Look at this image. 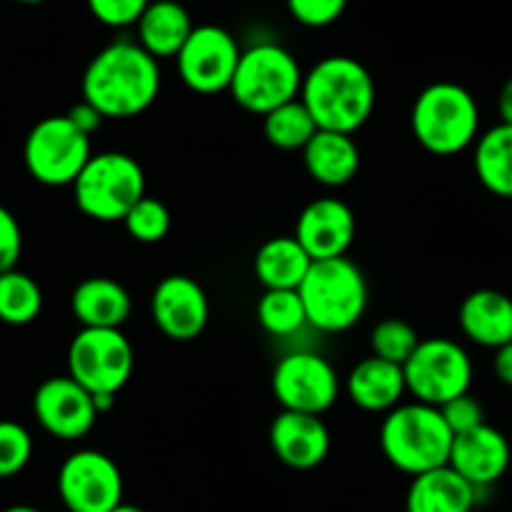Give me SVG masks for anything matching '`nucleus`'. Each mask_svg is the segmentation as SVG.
Returning <instances> with one entry per match:
<instances>
[{
	"label": "nucleus",
	"instance_id": "nucleus-36",
	"mask_svg": "<svg viewBox=\"0 0 512 512\" xmlns=\"http://www.w3.org/2000/svg\"><path fill=\"white\" fill-rule=\"evenodd\" d=\"M23 254V231L16 214L0 204V274L18 267Z\"/></svg>",
	"mask_w": 512,
	"mask_h": 512
},
{
	"label": "nucleus",
	"instance_id": "nucleus-2",
	"mask_svg": "<svg viewBox=\"0 0 512 512\" xmlns=\"http://www.w3.org/2000/svg\"><path fill=\"white\" fill-rule=\"evenodd\" d=\"M304 106L322 131L357 134L377 106V83L362 61L352 56H327L302 78Z\"/></svg>",
	"mask_w": 512,
	"mask_h": 512
},
{
	"label": "nucleus",
	"instance_id": "nucleus-23",
	"mask_svg": "<svg viewBox=\"0 0 512 512\" xmlns=\"http://www.w3.org/2000/svg\"><path fill=\"white\" fill-rule=\"evenodd\" d=\"M136 43L156 61L176 58L194 31L191 13L181 0H151L136 21Z\"/></svg>",
	"mask_w": 512,
	"mask_h": 512
},
{
	"label": "nucleus",
	"instance_id": "nucleus-26",
	"mask_svg": "<svg viewBox=\"0 0 512 512\" xmlns=\"http://www.w3.org/2000/svg\"><path fill=\"white\" fill-rule=\"evenodd\" d=\"M472 166L482 189L500 199H512V123H495L477 136Z\"/></svg>",
	"mask_w": 512,
	"mask_h": 512
},
{
	"label": "nucleus",
	"instance_id": "nucleus-3",
	"mask_svg": "<svg viewBox=\"0 0 512 512\" xmlns=\"http://www.w3.org/2000/svg\"><path fill=\"white\" fill-rule=\"evenodd\" d=\"M452 430L440 407L425 402H402L384 415L379 447L384 460L405 475H422L450 462Z\"/></svg>",
	"mask_w": 512,
	"mask_h": 512
},
{
	"label": "nucleus",
	"instance_id": "nucleus-29",
	"mask_svg": "<svg viewBox=\"0 0 512 512\" xmlns=\"http://www.w3.org/2000/svg\"><path fill=\"white\" fill-rule=\"evenodd\" d=\"M256 322L272 337L302 332L307 327V312L297 289H264L256 302Z\"/></svg>",
	"mask_w": 512,
	"mask_h": 512
},
{
	"label": "nucleus",
	"instance_id": "nucleus-16",
	"mask_svg": "<svg viewBox=\"0 0 512 512\" xmlns=\"http://www.w3.org/2000/svg\"><path fill=\"white\" fill-rule=\"evenodd\" d=\"M294 236L312 256V262L347 256L357 236V216L337 196H322V199L309 201L297 216Z\"/></svg>",
	"mask_w": 512,
	"mask_h": 512
},
{
	"label": "nucleus",
	"instance_id": "nucleus-18",
	"mask_svg": "<svg viewBox=\"0 0 512 512\" xmlns=\"http://www.w3.org/2000/svg\"><path fill=\"white\" fill-rule=\"evenodd\" d=\"M269 445L282 465L292 470H314L327 460L332 435L319 415L282 410L269 427Z\"/></svg>",
	"mask_w": 512,
	"mask_h": 512
},
{
	"label": "nucleus",
	"instance_id": "nucleus-35",
	"mask_svg": "<svg viewBox=\"0 0 512 512\" xmlns=\"http://www.w3.org/2000/svg\"><path fill=\"white\" fill-rule=\"evenodd\" d=\"M440 412H442V417H445L447 427L452 430V435L475 430V427H480L482 422H485V410H482L480 400H477V397H472L470 392H465V395L445 402V405L440 407Z\"/></svg>",
	"mask_w": 512,
	"mask_h": 512
},
{
	"label": "nucleus",
	"instance_id": "nucleus-37",
	"mask_svg": "<svg viewBox=\"0 0 512 512\" xmlns=\"http://www.w3.org/2000/svg\"><path fill=\"white\" fill-rule=\"evenodd\" d=\"M68 118H71L73 126L78 128V131H83L86 136H93L101 128V123L106 121V118L101 116V111H98L96 106H91V103L86 101V98H81L78 103H73L71 108H68L66 113Z\"/></svg>",
	"mask_w": 512,
	"mask_h": 512
},
{
	"label": "nucleus",
	"instance_id": "nucleus-42",
	"mask_svg": "<svg viewBox=\"0 0 512 512\" xmlns=\"http://www.w3.org/2000/svg\"><path fill=\"white\" fill-rule=\"evenodd\" d=\"M13 3H21V6H41L46 0H13Z\"/></svg>",
	"mask_w": 512,
	"mask_h": 512
},
{
	"label": "nucleus",
	"instance_id": "nucleus-24",
	"mask_svg": "<svg viewBox=\"0 0 512 512\" xmlns=\"http://www.w3.org/2000/svg\"><path fill=\"white\" fill-rule=\"evenodd\" d=\"M477 487L450 465L415 475L405 497V512H472L477 505Z\"/></svg>",
	"mask_w": 512,
	"mask_h": 512
},
{
	"label": "nucleus",
	"instance_id": "nucleus-39",
	"mask_svg": "<svg viewBox=\"0 0 512 512\" xmlns=\"http://www.w3.org/2000/svg\"><path fill=\"white\" fill-rule=\"evenodd\" d=\"M497 116L502 123H512V76L502 83L497 93Z\"/></svg>",
	"mask_w": 512,
	"mask_h": 512
},
{
	"label": "nucleus",
	"instance_id": "nucleus-12",
	"mask_svg": "<svg viewBox=\"0 0 512 512\" xmlns=\"http://www.w3.org/2000/svg\"><path fill=\"white\" fill-rule=\"evenodd\" d=\"M239 56L241 46L226 28L204 23L194 26L174 61L186 88L201 96H214L229 91Z\"/></svg>",
	"mask_w": 512,
	"mask_h": 512
},
{
	"label": "nucleus",
	"instance_id": "nucleus-17",
	"mask_svg": "<svg viewBox=\"0 0 512 512\" xmlns=\"http://www.w3.org/2000/svg\"><path fill=\"white\" fill-rule=\"evenodd\" d=\"M512 462V447L497 427L482 422L475 430L455 435L447 465L465 477L472 487H492L507 472Z\"/></svg>",
	"mask_w": 512,
	"mask_h": 512
},
{
	"label": "nucleus",
	"instance_id": "nucleus-38",
	"mask_svg": "<svg viewBox=\"0 0 512 512\" xmlns=\"http://www.w3.org/2000/svg\"><path fill=\"white\" fill-rule=\"evenodd\" d=\"M492 372H495L497 382H502L505 387H512V342L502 344L495 349V357H492Z\"/></svg>",
	"mask_w": 512,
	"mask_h": 512
},
{
	"label": "nucleus",
	"instance_id": "nucleus-25",
	"mask_svg": "<svg viewBox=\"0 0 512 512\" xmlns=\"http://www.w3.org/2000/svg\"><path fill=\"white\" fill-rule=\"evenodd\" d=\"M312 267V256L297 236H272L254 256V277L264 289H299Z\"/></svg>",
	"mask_w": 512,
	"mask_h": 512
},
{
	"label": "nucleus",
	"instance_id": "nucleus-1",
	"mask_svg": "<svg viewBox=\"0 0 512 512\" xmlns=\"http://www.w3.org/2000/svg\"><path fill=\"white\" fill-rule=\"evenodd\" d=\"M81 91L103 118H136L159 98L161 66L139 43L121 38L91 58L83 73Z\"/></svg>",
	"mask_w": 512,
	"mask_h": 512
},
{
	"label": "nucleus",
	"instance_id": "nucleus-22",
	"mask_svg": "<svg viewBox=\"0 0 512 512\" xmlns=\"http://www.w3.org/2000/svg\"><path fill=\"white\" fill-rule=\"evenodd\" d=\"M131 294L111 277H88L73 289L71 312L81 327L121 329L131 317Z\"/></svg>",
	"mask_w": 512,
	"mask_h": 512
},
{
	"label": "nucleus",
	"instance_id": "nucleus-7",
	"mask_svg": "<svg viewBox=\"0 0 512 512\" xmlns=\"http://www.w3.org/2000/svg\"><path fill=\"white\" fill-rule=\"evenodd\" d=\"M146 196V174L134 156L123 151H101L88 159L73 181V199L88 219L113 224Z\"/></svg>",
	"mask_w": 512,
	"mask_h": 512
},
{
	"label": "nucleus",
	"instance_id": "nucleus-40",
	"mask_svg": "<svg viewBox=\"0 0 512 512\" xmlns=\"http://www.w3.org/2000/svg\"><path fill=\"white\" fill-rule=\"evenodd\" d=\"M108 512H146V510L139 505H131V502H121V505H116L113 510H108Z\"/></svg>",
	"mask_w": 512,
	"mask_h": 512
},
{
	"label": "nucleus",
	"instance_id": "nucleus-13",
	"mask_svg": "<svg viewBox=\"0 0 512 512\" xmlns=\"http://www.w3.org/2000/svg\"><path fill=\"white\" fill-rule=\"evenodd\" d=\"M58 495L68 512H108L123 502V475L113 457L76 450L58 470Z\"/></svg>",
	"mask_w": 512,
	"mask_h": 512
},
{
	"label": "nucleus",
	"instance_id": "nucleus-28",
	"mask_svg": "<svg viewBox=\"0 0 512 512\" xmlns=\"http://www.w3.org/2000/svg\"><path fill=\"white\" fill-rule=\"evenodd\" d=\"M43 312V289L21 269L0 274V322L26 327Z\"/></svg>",
	"mask_w": 512,
	"mask_h": 512
},
{
	"label": "nucleus",
	"instance_id": "nucleus-4",
	"mask_svg": "<svg viewBox=\"0 0 512 512\" xmlns=\"http://www.w3.org/2000/svg\"><path fill=\"white\" fill-rule=\"evenodd\" d=\"M412 136L435 156H457L480 136V106L465 86L437 81L422 88L412 103Z\"/></svg>",
	"mask_w": 512,
	"mask_h": 512
},
{
	"label": "nucleus",
	"instance_id": "nucleus-32",
	"mask_svg": "<svg viewBox=\"0 0 512 512\" xmlns=\"http://www.w3.org/2000/svg\"><path fill=\"white\" fill-rule=\"evenodd\" d=\"M33 457V437L21 422L0 420V477L18 475Z\"/></svg>",
	"mask_w": 512,
	"mask_h": 512
},
{
	"label": "nucleus",
	"instance_id": "nucleus-11",
	"mask_svg": "<svg viewBox=\"0 0 512 512\" xmlns=\"http://www.w3.org/2000/svg\"><path fill=\"white\" fill-rule=\"evenodd\" d=\"M339 392L337 369L322 354L297 349L274 364L272 395L282 410L322 417L339 400Z\"/></svg>",
	"mask_w": 512,
	"mask_h": 512
},
{
	"label": "nucleus",
	"instance_id": "nucleus-34",
	"mask_svg": "<svg viewBox=\"0 0 512 512\" xmlns=\"http://www.w3.org/2000/svg\"><path fill=\"white\" fill-rule=\"evenodd\" d=\"M151 0H86L88 11L108 28L136 26Z\"/></svg>",
	"mask_w": 512,
	"mask_h": 512
},
{
	"label": "nucleus",
	"instance_id": "nucleus-41",
	"mask_svg": "<svg viewBox=\"0 0 512 512\" xmlns=\"http://www.w3.org/2000/svg\"><path fill=\"white\" fill-rule=\"evenodd\" d=\"M3 512H41V510L33 505H11V507H6Z\"/></svg>",
	"mask_w": 512,
	"mask_h": 512
},
{
	"label": "nucleus",
	"instance_id": "nucleus-21",
	"mask_svg": "<svg viewBox=\"0 0 512 512\" xmlns=\"http://www.w3.org/2000/svg\"><path fill=\"white\" fill-rule=\"evenodd\" d=\"M302 161L309 179L327 189H339L359 174L362 154H359V146L352 134L319 128L312 141L302 149Z\"/></svg>",
	"mask_w": 512,
	"mask_h": 512
},
{
	"label": "nucleus",
	"instance_id": "nucleus-20",
	"mask_svg": "<svg viewBox=\"0 0 512 512\" xmlns=\"http://www.w3.org/2000/svg\"><path fill=\"white\" fill-rule=\"evenodd\" d=\"M457 324L477 347H502L512 342V297L497 289H475L462 299Z\"/></svg>",
	"mask_w": 512,
	"mask_h": 512
},
{
	"label": "nucleus",
	"instance_id": "nucleus-14",
	"mask_svg": "<svg viewBox=\"0 0 512 512\" xmlns=\"http://www.w3.org/2000/svg\"><path fill=\"white\" fill-rule=\"evenodd\" d=\"M33 415L51 437L63 442L83 440L96 427L98 415L93 395L71 374L48 377L33 392Z\"/></svg>",
	"mask_w": 512,
	"mask_h": 512
},
{
	"label": "nucleus",
	"instance_id": "nucleus-43",
	"mask_svg": "<svg viewBox=\"0 0 512 512\" xmlns=\"http://www.w3.org/2000/svg\"><path fill=\"white\" fill-rule=\"evenodd\" d=\"M0 482H3V477H0Z\"/></svg>",
	"mask_w": 512,
	"mask_h": 512
},
{
	"label": "nucleus",
	"instance_id": "nucleus-10",
	"mask_svg": "<svg viewBox=\"0 0 512 512\" xmlns=\"http://www.w3.org/2000/svg\"><path fill=\"white\" fill-rule=\"evenodd\" d=\"M68 374L91 395H113L134 374V347L121 329L81 327L68 344Z\"/></svg>",
	"mask_w": 512,
	"mask_h": 512
},
{
	"label": "nucleus",
	"instance_id": "nucleus-5",
	"mask_svg": "<svg viewBox=\"0 0 512 512\" xmlns=\"http://www.w3.org/2000/svg\"><path fill=\"white\" fill-rule=\"evenodd\" d=\"M297 292L309 327L327 334L352 329L364 317L369 304L367 279L349 256L312 262Z\"/></svg>",
	"mask_w": 512,
	"mask_h": 512
},
{
	"label": "nucleus",
	"instance_id": "nucleus-8",
	"mask_svg": "<svg viewBox=\"0 0 512 512\" xmlns=\"http://www.w3.org/2000/svg\"><path fill=\"white\" fill-rule=\"evenodd\" d=\"M91 156V136L78 131L66 113L41 118L23 144V164L31 179L53 189L73 186Z\"/></svg>",
	"mask_w": 512,
	"mask_h": 512
},
{
	"label": "nucleus",
	"instance_id": "nucleus-31",
	"mask_svg": "<svg viewBox=\"0 0 512 512\" xmlns=\"http://www.w3.org/2000/svg\"><path fill=\"white\" fill-rule=\"evenodd\" d=\"M121 224L126 226V234L139 244H159L171 231V211L164 201L146 194L123 216Z\"/></svg>",
	"mask_w": 512,
	"mask_h": 512
},
{
	"label": "nucleus",
	"instance_id": "nucleus-27",
	"mask_svg": "<svg viewBox=\"0 0 512 512\" xmlns=\"http://www.w3.org/2000/svg\"><path fill=\"white\" fill-rule=\"evenodd\" d=\"M262 118L264 139L279 151H302L319 131L309 108L302 103V98L282 103V106L274 108V111H269Z\"/></svg>",
	"mask_w": 512,
	"mask_h": 512
},
{
	"label": "nucleus",
	"instance_id": "nucleus-19",
	"mask_svg": "<svg viewBox=\"0 0 512 512\" xmlns=\"http://www.w3.org/2000/svg\"><path fill=\"white\" fill-rule=\"evenodd\" d=\"M344 392L359 410L387 415L397 405H402V397L407 395L405 369L402 364L369 354L349 369L347 379H344Z\"/></svg>",
	"mask_w": 512,
	"mask_h": 512
},
{
	"label": "nucleus",
	"instance_id": "nucleus-6",
	"mask_svg": "<svg viewBox=\"0 0 512 512\" xmlns=\"http://www.w3.org/2000/svg\"><path fill=\"white\" fill-rule=\"evenodd\" d=\"M302 78L304 71L292 51L279 43H254L241 51L229 93L244 111L267 116L282 103L299 98Z\"/></svg>",
	"mask_w": 512,
	"mask_h": 512
},
{
	"label": "nucleus",
	"instance_id": "nucleus-15",
	"mask_svg": "<svg viewBox=\"0 0 512 512\" xmlns=\"http://www.w3.org/2000/svg\"><path fill=\"white\" fill-rule=\"evenodd\" d=\"M209 297L196 279L169 274L151 292V319L171 342H194L209 324Z\"/></svg>",
	"mask_w": 512,
	"mask_h": 512
},
{
	"label": "nucleus",
	"instance_id": "nucleus-30",
	"mask_svg": "<svg viewBox=\"0 0 512 512\" xmlns=\"http://www.w3.org/2000/svg\"><path fill=\"white\" fill-rule=\"evenodd\" d=\"M417 344H420L417 329L410 322L397 317H387L377 322L372 334H369V347H372L374 357L395 364H405L410 354L417 349Z\"/></svg>",
	"mask_w": 512,
	"mask_h": 512
},
{
	"label": "nucleus",
	"instance_id": "nucleus-9",
	"mask_svg": "<svg viewBox=\"0 0 512 512\" xmlns=\"http://www.w3.org/2000/svg\"><path fill=\"white\" fill-rule=\"evenodd\" d=\"M402 369H405L407 392L417 402L432 407H442L445 402L470 392L475 377L467 349L447 337L420 339Z\"/></svg>",
	"mask_w": 512,
	"mask_h": 512
},
{
	"label": "nucleus",
	"instance_id": "nucleus-33",
	"mask_svg": "<svg viewBox=\"0 0 512 512\" xmlns=\"http://www.w3.org/2000/svg\"><path fill=\"white\" fill-rule=\"evenodd\" d=\"M292 21L304 28H327L347 11L349 0H284Z\"/></svg>",
	"mask_w": 512,
	"mask_h": 512
}]
</instances>
